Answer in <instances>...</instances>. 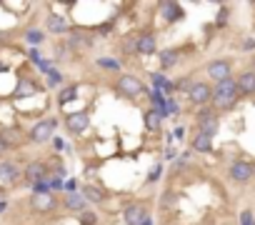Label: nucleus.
Listing matches in <instances>:
<instances>
[{"label":"nucleus","instance_id":"10","mask_svg":"<svg viewBox=\"0 0 255 225\" xmlns=\"http://www.w3.org/2000/svg\"><path fill=\"white\" fill-rule=\"evenodd\" d=\"M230 178H233L235 183H248V180L253 178V165L245 163V160H235V163L230 165Z\"/></svg>","mask_w":255,"mask_h":225},{"label":"nucleus","instance_id":"33","mask_svg":"<svg viewBox=\"0 0 255 225\" xmlns=\"http://www.w3.org/2000/svg\"><path fill=\"white\" fill-rule=\"evenodd\" d=\"M3 210H5V203H3V200H0V213H3Z\"/></svg>","mask_w":255,"mask_h":225},{"label":"nucleus","instance_id":"19","mask_svg":"<svg viewBox=\"0 0 255 225\" xmlns=\"http://www.w3.org/2000/svg\"><path fill=\"white\" fill-rule=\"evenodd\" d=\"M193 150H198V153H210V150H213V138L198 133V135L193 138Z\"/></svg>","mask_w":255,"mask_h":225},{"label":"nucleus","instance_id":"17","mask_svg":"<svg viewBox=\"0 0 255 225\" xmlns=\"http://www.w3.org/2000/svg\"><path fill=\"white\" fill-rule=\"evenodd\" d=\"M53 205H55V198L50 193H43V195H35L33 198V208L38 210V213H48Z\"/></svg>","mask_w":255,"mask_h":225},{"label":"nucleus","instance_id":"26","mask_svg":"<svg viewBox=\"0 0 255 225\" xmlns=\"http://www.w3.org/2000/svg\"><path fill=\"white\" fill-rule=\"evenodd\" d=\"M78 45H80V48H88V45H90V38H85L83 33H75V38H73V48H78Z\"/></svg>","mask_w":255,"mask_h":225},{"label":"nucleus","instance_id":"20","mask_svg":"<svg viewBox=\"0 0 255 225\" xmlns=\"http://www.w3.org/2000/svg\"><path fill=\"white\" fill-rule=\"evenodd\" d=\"M80 195L85 198V203H88V200H90V203H103V200H105L103 190H98L95 185H85L83 190H80Z\"/></svg>","mask_w":255,"mask_h":225},{"label":"nucleus","instance_id":"3","mask_svg":"<svg viewBox=\"0 0 255 225\" xmlns=\"http://www.w3.org/2000/svg\"><path fill=\"white\" fill-rule=\"evenodd\" d=\"M115 90H118L120 95H125V98H138V95L143 93V83H140V78H138V75H133V73H125V75H120V78H118V85H115Z\"/></svg>","mask_w":255,"mask_h":225},{"label":"nucleus","instance_id":"2","mask_svg":"<svg viewBox=\"0 0 255 225\" xmlns=\"http://www.w3.org/2000/svg\"><path fill=\"white\" fill-rule=\"evenodd\" d=\"M55 128H58V118H45V120H38L33 125V130H30V140L33 143H48L50 138H53V133H55Z\"/></svg>","mask_w":255,"mask_h":225},{"label":"nucleus","instance_id":"13","mask_svg":"<svg viewBox=\"0 0 255 225\" xmlns=\"http://www.w3.org/2000/svg\"><path fill=\"white\" fill-rule=\"evenodd\" d=\"M135 50H138V53H143V55L155 53V38H153L150 33L138 35V38H135Z\"/></svg>","mask_w":255,"mask_h":225},{"label":"nucleus","instance_id":"28","mask_svg":"<svg viewBox=\"0 0 255 225\" xmlns=\"http://www.w3.org/2000/svg\"><path fill=\"white\" fill-rule=\"evenodd\" d=\"M80 223H83V225H95V213L83 210V213H80Z\"/></svg>","mask_w":255,"mask_h":225},{"label":"nucleus","instance_id":"5","mask_svg":"<svg viewBox=\"0 0 255 225\" xmlns=\"http://www.w3.org/2000/svg\"><path fill=\"white\" fill-rule=\"evenodd\" d=\"M125 225H150V215H148V208L143 203H135V205H128L125 213Z\"/></svg>","mask_w":255,"mask_h":225},{"label":"nucleus","instance_id":"31","mask_svg":"<svg viewBox=\"0 0 255 225\" xmlns=\"http://www.w3.org/2000/svg\"><path fill=\"white\" fill-rule=\"evenodd\" d=\"M100 65H103V68H118L115 60H100Z\"/></svg>","mask_w":255,"mask_h":225},{"label":"nucleus","instance_id":"14","mask_svg":"<svg viewBox=\"0 0 255 225\" xmlns=\"http://www.w3.org/2000/svg\"><path fill=\"white\" fill-rule=\"evenodd\" d=\"M45 25H48V30L50 33H70V23H68V18L65 15H48V20H45Z\"/></svg>","mask_w":255,"mask_h":225},{"label":"nucleus","instance_id":"4","mask_svg":"<svg viewBox=\"0 0 255 225\" xmlns=\"http://www.w3.org/2000/svg\"><path fill=\"white\" fill-rule=\"evenodd\" d=\"M218 128H220L218 112H215V110H200V115H198V133L213 138V135L218 133Z\"/></svg>","mask_w":255,"mask_h":225},{"label":"nucleus","instance_id":"22","mask_svg":"<svg viewBox=\"0 0 255 225\" xmlns=\"http://www.w3.org/2000/svg\"><path fill=\"white\" fill-rule=\"evenodd\" d=\"M160 123H163V118H160L158 110L145 112V128H148V130H160Z\"/></svg>","mask_w":255,"mask_h":225},{"label":"nucleus","instance_id":"25","mask_svg":"<svg viewBox=\"0 0 255 225\" xmlns=\"http://www.w3.org/2000/svg\"><path fill=\"white\" fill-rule=\"evenodd\" d=\"M153 83H155V88H158V90H160V88H163V90H168V93L173 90V83H168V80H165V75H160V73H153Z\"/></svg>","mask_w":255,"mask_h":225},{"label":"nucleus","instance_id":"11","mask_svg":"<svg viewBox=\"0 0 255 225\" xmlns=\"http://www.w3.org/2000/svg\"><path fill=\"white\" fill-rule=\"evenodd\" d=\"M160 15L165 18V23H178V20L185 18L183 8H180L178 3H163V5H160Z\"/></svg>","mask_w":255,"mask_h":225},{"label":"nucleus","instance_id":"7","mask_svg":"<svg viewBox=\"0 0 255 225\" xmlns=\"http://www.w3.org/2000/svg\"><path fill=\"white\" fill-rule=\"evenodd\" d=\"M188 98H190V103H195V105H205V103L213 100V88H210L208 83H193V85L188 88Z\"/></svg>","mask_w":255,"mask_h":225},{"label":"nucleus","instance_id":"18","mask_svg":"<svg viewBox=\"0 0 255 225\" xmlns=\"http://www.w3.org/2000/svg\"><path fill=\"white\" fill-rule=\"evenodd\" d=\"M65 208L75 210V213H83L85 210V198L78 195V193H70V195H65Z\"/></svg>","mask_w":255,"mask_h":225},{"label":"nucleus","instance_id":"34","mask_svg":"<svg viewBox=\"0 0 255 225\" xmlns=\"http://www.w3.org/2000/svg\"><path fill=\"white\" fill-rule=\"evenodd\" d=\"M3 195H5V190H3V188H0V198H3Z\"/></svg>","mask_w":255,"mask_h":225},{"label":"nucleus","instance_id":"29","mask_svg":"<svg viewBox=\"0 0 255 225\" xmlns=\"http://www.w3.org/2000/svg\"><path fill=\"white\" fill-rule=\"evenodd\" d=\"M240 225H255V220H253V213H250V210H243V213H240Z\"/></svg>","mask_w":255,"mask_h":225},{"label":"nucleus","instance_id":"23","mask_svg":"<svg viewBox=\"0 0 255 225\" xmlns=\"http://www.w3.org/2000/svg\"><path fill=\"white\" fill-rule=\"evenodd\" d=\"M25 40H28L30 45H40V43L45 40V33L38 30V28H30V30H25Z\"/></svg>","mask_w":255,"mask_h":225},{"label":"nucleus","instance_id":"15","mask_svg":"<svg viewBox=\"0 0 255 225\" xmlns=\"http://www.w3.org/2000/svg\"><path fill=\"white\" fill-rule=\"evenodd\" d=\"M38 93V83L33 78H20L18 80V88H15V98H30Z\"/></svg>","mask_w":255,"mask_h":225},{"label":"nucleus","instance_id":"27","mask_svg":"<svg viewBox=\"0 0 255 225\" xmlns=\"http://www.w3.org/2000/svg\"><path fill=\"white\" fill-rule=\"evenodd\" d=\"M63 83V75L58 70H48V85H60Z\"/></svg>","mask_w":255,"mask_h":225},{"label":"nucleus","instance_id":"35","mask_svg":"<svg viewBox=\"0 0 255 225\" xmlns=\"http://www.w3.org/2000/svg\"><path fill=\"white\" fill-rule=\"evenodd\" d=\"M3 68H5V65H3V63H0V70H3Z\"/></svg>","mask_w":255,"mask_h":225},{"label":"nucleus","instance_id":"9","mask_svg":"<svg viewBox=\"0 0 255 225\" xmlns=\"http://www.w3.org/2000/svg\"><path fill=\"white\" fill-rule=\"evenodd\" d=\"M23 178H25L28 183H40V180H48V165H45V163H38V160H33V163H28V168H25Z\"/></svg>","mask_w":255,"mask_h":225},{"label":"nucleus","instance_id":"24","mask_svg":"<svg viewBox=\"0 0 255 225\" xmlns=\"http://www.w3.org/2000/svg\"><path fill=\"white\" fill-rule=\"evenodd\" d=\"M75 95H78V88L70 85V88H65V90L58 93V103H60V105H68L70 100H75Z\"/></svg>","mask_w":255,"mask_h":225},{"label":"nucleus","instance_id":"12","mask_svg":"<svg viewBox=\"0 0 255 225\" xmlns=\"http://www.w3.org/2000/svg\"><path fill=\"white\" fill-rule=\"evenodd\" d=\"M235 88H238V95H253L255 93V73H243L235 80Z\"/></svg>","mask_w":255,"mask_h":225},{"label":"nucleus","instance_id":"8","mask_svg":"<svg viewBox=\"0 0 255 225\" xmlns=\"http://www.w3.org/2000/svg\"><path fill=\"white\" fill-rule=\"evenodd\" d=\"M208 78H213L215 83L228 80V78H230V63L223 60V58H218V60L208 63Z\"/></svg>","mask_w":255,"mask_h":225},{"label":"nucleus","instance_id":"21","mask_svg":"<svg viewBox=\"0 0 255 225\" xmlns=\"http://www.w3.org/2000/svg\"><path fill=\"white\" fill-rule=\"evenodd\" d=\"M178 60H180V53H178L175 48H168V50H163V53H160V65H163L165 70H168V68H173Z\"/></svg>","mask_w":255,"mask_h":225},{"label":"nucleus","instance_id":"30","mask_svg":"<svg viewBox=\"0 0 255 225\" xmlns=\"http://www.w3.org/2000/svg\"><path fill=\"white\" fill-rule=\"evenodd\" d=\"M160 170H163V168H160V165H155V168L150 170V175H148V183H155V180L160 178Z\"/></svg>","mask_w":255,"mask_h":225},{"label":"nucleus","instance_id":"32","mask_svg":"<svg viewBox=\"0 0 255 225\" xmlns=\"http://www.w3.org/2000/svg\"><path fill=\"white\" fill-rule=\"evenodd\" d=\"M5 150H8V143H5L3 138H0V155H3V153H5Z\"/></svg>","mask_w":255,"mask_h":225},{"label":"nucleus","instance_id":"6","mask_svg":"<svg viewBox=\"0 0 255 225\" xmlns=\"http://www.w3.org/2000/svg\"><path fill=\"white\" fill-rule=\"evenodd\" d=\"M88 125H90V115H88L85 110L65 115V128H68V133H73V135H80L83 130H88Z\"/></svg>","mask_w":255,"mask_h":225},{"label":"nucleus","instance_id":"16","mask_svg":"<svg viewBox=\"0 0 255 225\" xmlns=\"http://www.w3.org/2000/svg\"><path fill=\"white\" fill-rule=\"evenodd\" d=\"M18 180V168L13 165V163H0V183H5V185H10V183H15Z\"/></svg>","mask_w":255,"mask_h":225},{"label":"nucleus","instance_id":"1","mask_svg":"<svg viewBox=\"0 0 255 225\" xmlns=\"http://www.w3.org/2000/svg\"><path fill=\"white\" fill-rule=\"evenodd\" d=\"M238 103V88H235V80L228 78V80H220L213 90V105L218 110H230L233 105Z\"/></svg>","mask_w":255,"mask_h":225}]
</instances>
